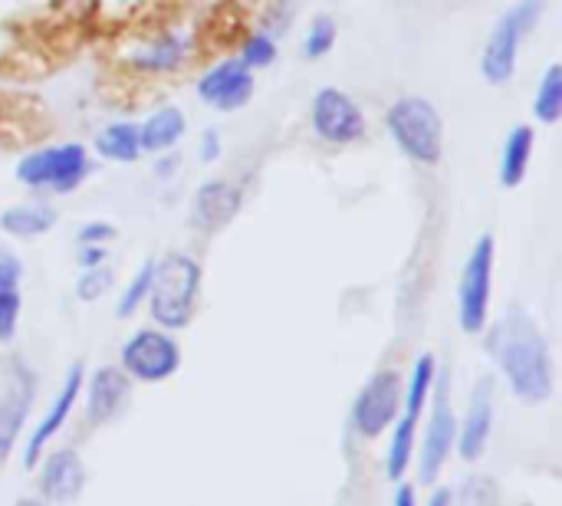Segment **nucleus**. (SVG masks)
Instances as JSON below:
<instances>
[{
    "label": "nucleus",
    "instance_id": "f257e3e1",
    "mask_svg": "<svg viewBox=\"0 0 562 506\" xmlns=\"http://www.w3.org/2000/svg\"><path fill=\"white\" fill-rule=\"evenodd\" d=\"M487 352L501 375L507 379L510 392L537 408L557 395V359L553 349L537 326V319L524 306H510L491 329H487Z\"/></svg>",
    "mask_w": 562,
    "mask_h": 506
},
{
    "label": "nucleus",
    "instance_id": "f03ea898",
    "mask_svg": "<svg viewBox=\"0 0 562 506\" xmlns=\"http://www.w3.org/2000/svg\"><path fill=\"white\" fill-rule=\"evenodd\" d=\"M201 296V263L188 254H165L155 260L148 310L165 333L188 329L198 313Z\"/></svg>",
    "mask_w": 562,
    "mask_h": 506
},
{
    "label": "nucleus",
    "instance_id": "7ed1b4c3",
    "mask_svg": "<svg viewBox=\"0 0 562 506\" xmlns=\"http://www.w3.org/2000/svg\"><path fill=\"white\" fill-rule=\"evenodd\" d=\"M435 382H438V359L431 352L418 356L415 369H412V379L405 385V395H402V412H398V421L392 425L395 435H392V445H389V458H385V474L389 481H405V471L412 468V454H415V445H418V425H422V415L428 408V398L435 392Z\"/></svg>",
    "mask_w": 562,
    "mask_h": 506
},
{
    "label": "nucleus",
    "instance_id": "20e7f679",
    "mask_svg": "<svg viewBox=\"0 0 562 506\" xmlns=\"http://www.w3.org/2000/svg\"><path fill=\"white\" fill-rule=\"evenodd\" d=\"M385 125L395 145L418 165H438L445 155V122L441 112L422 95H402L385 112Z\"/></svg>",
    "mask_w": 562,
    "mask_h": 506
},
{
    "label": "nucleus",
    "instance_id": "39448f33",
    "mask_svg": "<svg viewBox=\"0 0 562 506\" xmlns=\"http://www.w3.org/2000/svg\"><path fill=\"white\" fill-rule=\"evenodd\" d=\"M89 171H92L89 151L79 142H69V145H53L23 155L16 165V181L36 191L69 194L89 178Z\"/></svg>",
    "mask_w": 562,
    "mask_h": 506
},
{
    "label": "nucleus",
    "instance_id": "423d86ee",
    "mask_svg": "<svg viewBox=\"0 0 562 506\" xmlns=\"http://www.w3.org/2000/svg\"><path fill=\"white\" fill-rule=\"evenodd\" d=\"M543 10H547V0H520L501 16V23L494 26L491 40L484 46V56H481V72L487 82H494V86L510 82V76L517 69L520 43L540 23Z\"/></svg>",
    "mask_w": 562,
    "mask_h": 506
},
{
    "label": "nucleus",
    "instance_id": "0eeeda50",
    "mask_svg": "<svg viewBox=\"0 0 562 506\" xmlns=\"http://www.w3.org/2000/svg\"><path fill=\"white\" fill-rule=\"evenodd\" d=\"M494 257H497L494 234H481L458 283V323L471 336L484 333L487 326L491 290H494Z\"/></svg>",
    "mask_w": 562,
    "mask_h": 506
},
{
    "label": "nucleus",
    "instance_id": "6e6552de",
    "mask_svg": "<svg viewBox=\"0 0 562 506\" xmlns=\"http://www.w3.org/2000/svg\"><path fill=\"white\" fill-rule=\"evenodd\" d=\"M431 421L422 435V451H418V481L422 484H435L454 451L458 441V418H454V405H451V379L448 372H438L435 392H431Z\"/></svg>",
    "mask_w": 562,
    "mask_h": 506
},
{
    "label": "nucleus",
    "instance_id": "1a4fd4ad",
    "mask_svg": "<svg viewBox=\"0 0 562 506\" xmlns=\"http://www.w3.org/2000/svg\"><path fill=\"white\" fill-rule=\"evenodd\" d=\"M402 395H405V382L395 369L375 372L352 402V431L362 441H379L398 421Z\"/></svg>",
    "mask_w": 562,
    "mask_h": 506
},
{
    "label": "nucleus",
    "instance_id": "9d476101",
    "mask_svg": "<svg viewBox=\"0 0 562 506\" xmlns=\"http://www.w3.org/2000/svg\"><path fill=\"white\" fill-rule=\"evenodd\" d=\"M119 369L132 382L158 385L178 375L181 369V346L171 333L165 329H138L125 346H122V362Z\"/></svg>",
    "mask_w": 562,
    "mask_h": 506
},
{
    "label": "nucleus",
    "instance_id": "9b49d317",
    "mask_svg": "<svg viewBox=\"0 0 562 506\" xmlns=\"http://www.w3.org/2000/svg\"><path fill=\"white\" fill-rule=\"evenodd\" d=\"M313 128L329 145H356L366 138V115L352 95L326 86L313 99Z\"/></svg>",
    "mask_w": 562,
    "mask_h": 506
},
{
    "label": "nucleus",
    "instance_id": "f8f14e48",
    "mask_svg": "<svg viewBox=\"0 0 562 506\" xmlns=\"http://www.w3.org/2000/svg\"><path fill=\"white\" fill-rule=\"evenodd\" d=\"M82 385H86V369H82V362H72L66 379H63V385H59V392H56V398H53V405L46 408V415L40 418V425L26 438V448H23V468L26 471H36L46 445L63 431L66 418L72 415V408H76V402L82 395Z\"/></svg>",
    "mask_w": 562,
    "mask_h": 506
},
{
    "label": "nucleus",
    "instance_id": "ddd939ff",
    "mask_svg": "<svg viewBox=\"0 0 562 506\" xmlns=\"http://www.w3.org/2000/svg\"><path fill=\"white\" fill-rule=\"evenodd\" d=\"M86 389V421L92 428H102L109 421H115L128 402H132V379L119 369V366H102L89 375Z\"/></svg>",
    "mask_w": 562,
    "mask_h": 506
},
{
    "label": "nucleus",
    "instance_id": "4468645a",
    "mask_svg": "<svg viewBox=\"0 0 562 506\" xmlns=\"http://www.w3.org/2000/svg\"><path fill=\"white\" fill-rule=\"evenodd\" d=\"M86 487V464L76 448H56L40 458V501L72 504Z\"/></svg>",
    "mask_w": 562,
    "mask_h": 506
},
{
    "label": "nucleus",
    "instance_id": "2eb2a0df",
    "mask_svg": "<svg viewBox=\"0 0 562 506\" xmlns=\"http://www.w3.org/2000/svg\"><path fill=\"white\" fill-rule=\"evenodd\" d=\"M491 431H494V379H481L471 392L468 415H464V425H461L458 441H454L461 461L477 464L487 454Z\"/></svg>",
    "mask_w": 562,
    "mask_h": 506
},
{
    "label": "nucleus",
    "instance_id": "dca6fc26",
    "mask_svg": "<svg viewBox=\"0 0 562 506\" xmlns=\"http://www.w3.org/2000/svg\"><path fill=\"white\" fill-rule=\"evenodd\" d=\"M198 95L207 105L221 109V112H234V109H240V105L250 102V95H254V76H250V69L240 59H224L221 66H214L211 72L201 76Z\"/></svg>",
    "mask_w": 562,
    "mask_h": 506
},
{
    "label": "nucleus",
    "instance_id": "f3484780",
    "mask_svg": "<svg viewBox=\"0 0 562 506\" xmlns=\"http://www.w3.org/2000/svg\"><path fill=\"white\" fill-rule=\"evenodd\" d=\"M30 405H33V375L23 366H16L10 382L0 389V468L7 464L10 451L23 435Z\"/></svg>",
    "mask_w": 562,
    "mask_h": 506
},
{
    "label": "nucleus",
    "instance_id": "a211bd4d",
    "mask_svg": "<svg viewBox=\"0 0 562 506\" xmlns=\"http://www.w3.org/2000/svg\"><path fill=\"white\" fill-rule=\"evenodd\" d=\"M240 204H244V194H240L237 184H231V181H207L194 194L191 221L204 234H214V230H224L237 217Z\"/></svg>",
    "mask_w": 562,
    "mask_h": 506
},
{
    "label": "nucleus",
    "instance_id": "6ab92c4d",
    "mask_svg": "<svg viewBox=\"0 0 562 506\" xmlns=\"http://www.w3.org/2000/svg\"><path fill=\"white\" fill-rule=\"evenodd\" d=\"M184 135V112L175 109V105H165L158 109L155 115H148V122L138 128V142H142V151H168L181 142Z\"/></svg>",
    "mask_w": 562,
    "mask_h": 506
},
{
    "label": "nucleus",
    "instance_id": "aec40b11",
    "mask_svg": "<svg viewBox=\"0 0 562 506\" xmlns=\"http://www.w3.org/2000/svg\"><path fill=\"white\" fill-rule=\"evenodd\" d=\"M533 158V128L530 125H517L507 142H504V158H501V184L504 188H517L527 178Z\"/></svg>",
    "mask_w": 562,
    "mask_h": 506
},
{
    "label": "nucleus",
    "instance_id": "412c9836",
    "mask_svg": "<svg viewBox=\"0 0 562 506\" xmlns=\"http://www.w3.org/2000/svg\"><path fill=\"white\" fill-rule=\"evenodd\" d=\"M56 224V211L49 204H16L0 214V227L13 237H40Z\"/></svg>",
    "mask_w": 562,
    "mask_h": 506
},
{
    "label": "nucleus",
    "instance_id": "4be33fe9",
    "mask_svg": "<svg viewBox=\"0 0 562 506\" xmlns=\"http://www.w3.org/2000/svg\"><path fill=\"white\" fill-rule=\"evenodd\" d=\"M95 148L102 158L109 161H135L142 155V142H138V125L132 122H112L109 128L99 132Z\"/></svg>",
    "mask_w": 562,
    "mask_h": 506
},
{
    "label": "nucleus",
    "instance_id": "5701e85b",
    "mask_svg": "<svg viewBox=\"0 0 562 506\" xmlns=\"http://www.w3.org/2000/svg\"><path fill=\"white\" fill-rule=\"evenodd\" d=\"M184 56H188V43L178 36H168V40H158V43L138 49L135 66L145 72H168V69H178Z\"/></svg>",
    "mask_w": 562,
    "mask_h": 506
},
{
    "label": "nucleus",
    "instance_id": "b1692460",
    "mask_svg": "<svg viewBox=\"0 0 562 506\" xmlns=\"http://www.w3.org/2000/svg\"><path fill=\"white\" fill-rule=\"evenodd\" d=\"M533 115L543 122V125H553L560 122L562 115V66L553 63L537 89V99H533Z\"/></svg>",
    "mask_w": 562,
    "mask_h": 506
},
{
    "label": "nucleus",
    "instance_id": "393cba45",
    "mask_svg": "<svg viewBox=\"0 0 562 506\" xmlns=\"http://www.w3.org/2000/svg\"><path fill=\"white\" fill-rule=\"evenodd\" d=\"M151 273H155V260H148L125 286L122 300H119V319H128L142 310V303H148V293H151Z\"/></svg>",
    "mask_w": 562,
    "mask_h": 506
},
{
    "label": "nucleus",
    "instance_id": "a878e982",
    "mask_svg": "<svg viewBox=\"0 0 562 506\" xmlns=\"http://www.w3.org/2000/svg\"><path fill=\"white\" fill-rule=\"evenodd\" d=\"M336 43V20L333 16H316L310 33H306V43H303V53L306 59H319L333 49Z\"/></svg>",
    "mask_w": 562,
    "mask_h": 506
},
{
    "label": "nucleus",
    "instance_id": "bb28decb",
    "mask_svg": "<svg viewBox=\"0 0 562 506\" xmlns=\"http://www.w3.org/2000/svg\"><path fill=\"white\" fill-rule=\"evenodd\" d=\"M109 290H112V270H109V267H89V270H82V277H79V283H76V296H79L82 303H95V300H102Z\"/></svg>",
    "mask_w": 562,
    "mask_h": 506
},
{
    "label": "nucleus",
    "instance_id": "cd10ccee",
    "mask_svg": "<svg viewBox=\"0 0 562 506\" xmlns=\"http://www.w3.org/2000/svg\"><path fill=\"white\" fill-rule=\"evenodd\" d=\"M273 59H277V43H273L270 36L257 33V36H250V40L244 43L240 63H244L247 69H260V66H270Z\"/></svg>",
    "mask_w": 562,
    "mask_h": 506
},
{
    "label": "nucleus",
    "instance_id": "c85d7f7f",
    "mask_svg": "<svg viewBox=\"0 0 562 506\" xmlns=\"http://www.w3.org/2000/svg\"><path fill=\"white\" fill-rule=\"evenodd\" d=\"M20 310V290H0V342H10L16 336Z\"/></svg>",
    "mask_w": 562,
    "mask_h": 506
},
{
    "label": "nucleus",
    "instance_id": "c756f323",
    "mask_svg": "<svg viewBox=\"0 0 562 506\" xmlns=\"http://www.w3.org/2000/svg\"><path fill=\"white\" fill-rule=\"evenodd\" d=\"M79 244L82 247H102L105 240H112L115 237V227L112 224H105V221H89V224H82L79 227Z\"/></svg>",
    "mask_w": 562,
    "mask_h": 506
},
{
    "label": "nucleus",
    "instance_id": "7c9ffc66",
    "mask_svg": "<svg viewBox=\"0 0 562 506\" xmlns=\"http://www.w3.org/2000/svg\"><path fill=\"white\" fill-rule=\"evenodd\" d=\"M23 280V263L16 260V254L0 250V290H16Z\"/></svg>",
    "mask_w": 562,
    "mask_h": 506
},
{
    "label": "nucleus",
    "instance_id": "2f4dec72",
    "mask_svg": "<svg viewBox=\"0 0 562 506\" xmlns=\"http://www.w3.org/2000/svg\"><path fill=\"white\" fill-rule=\"evenodd\" d=\"M105 260V247H82L79 250V267L89 270V267H102Z\"/></svg>",
    "mask_w": 562,
    "mask_h": 506
},
{
    "label": "nucleus",
    "instance_id": "473e14b6",
    "mask_svg": "<svg viewBox=\"0 0 562 506\" xmlns=\"http://www.w3.org/2000/svg\"><path fill=\"white\" fill-rule=\"evenodd\" d=\"M221 155V138H217V132H204V138H201V158L204 161H214Z\"/></svg>",
    "mask_w": 562,
    "mask_h": 506
},
{
    "label": "nucleus",
    "instance_id": "72a5a7b5",
    "mask_svg": "<svg viewBox=\"0 0 562 506\" xmlns=\"http://www.w3.org/2000/svg\"><path fill=\"white\" fill-rule=\"evenodd\" d=\"M392 506H418V494H415V487L412 484H405V481H398V491H395V501Z\"/></svg>",
    "mask_w": 562,
    "mask_h": 506
},
{
    "label": "nucleus",
    "instance_id": "f704fd0d",
    "mask_svg": "<svg viewBox=\"0 0 562 506\" xmlns=\"http://www.w3.org/2000/svg\"><path fill=\"white\" fill-rule=\"evenodd\" d=\"M428 506H454V491H451V487H438V491L431 494Z\"/></svg>",
    "mask_w": 562,
    "mask_h": 506
},
{
    "label": "nucleus",
    "instance_id": "c9c22d12",
    "mask_svg": "<svg viewBox=\"0 0 562 506\" xmlns=\"http://www.w3.org/2000/svg\"><path fill=\"white\" fill-rule=\"evenodd\" d=\"M13 506H46V504H43L40 497H20Z\"/></svg>",
    "mask_w": 562,
    "mask_h": 506
}]
</instances>
